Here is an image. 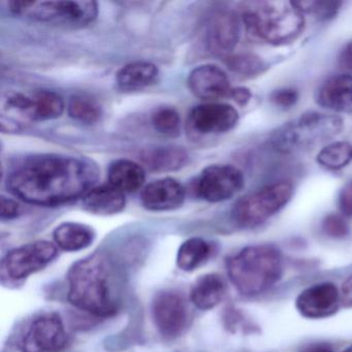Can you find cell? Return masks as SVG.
<instances>
[{"mask_svg": "<svg viewBox=\"0 0 352 352\" xmlns=\"http://www.w3.org/2000/svg\"><path fill=\"white\" fill-rule=\"evenodd\" d=\"M296 7L302 14H310L319 19L327 20L335 17L341 8V1H329V0H307V1H294Z\"/></svg>", "mask_w": 352, "mask_h": 352, "instance_id": "cell-30", "label": "cell"}, {"mask_svg": "<svg viewBox=\"0 0 352 352\" xmlns=\"http://www.w3.org/2000/svg\"><path fill=\"white\" fill-rule=\"evenodd\" d=\"M10 11L34 21L65 28H84L98 17V6L90 0L65 1H28L17 0L8 3Z\"/></svg>", "mask_w": 352, "mask_h": 352, "instance_id": "cell-6", "label": "cell"}, {"mask_svg": "<svg viewBox=\"0 0 352 352\" xmlns=\"http://www.w3.org/2000/svg\"><path fill=\"white\" fill-rule=\"evenodd\" d=\"M300 98V94L294 88H281L275 90L270 96V100L281 109H290L296 106Z\"/></svg>", "mask_w": 352, "mask_h": 352, "instance_id": "cell-32", "label": "cell"}, {"mask_svg": "<svg viewBox=\"0 0 352 352\" xmlns=\"http://www.w3.org/2000/svg\"><path fill=\"white\" fill-rule=\"evenodd\" d=\"M9 110L32 121L58 118L65 111V102L56 92L41 90L34 94H12L6 100Z\"/></svg>", "mask_w": 352, "mask_h": 352, "instance_id": "cell-13", "label": "cell"}, {"mask_svg": "<svg viewBox=\"0 0 352 352\" xmlns=\"http://www.w3.org/2000/svg\"><path fill=\"white\" fill-rule=\"evenodd\" d=\"M239 121L234 107L223 102L199 104L190 111L187 126L197 135H218L232 131Z\"/></svg>", "mask_w": 352, "mask_h": 352, "instance_id": "cell-12", "label": "cell"}, {"mask_svg": "<svg viewBox=\"0 0 352 352\" xmlns=\"http://www.w3.org/2000/svg\"><path fill=\"white\" fill-rule=\"evenodd\" d=\"M244 185V175L236 166L213 164L201 173L195 191L204 201L220 203L232 199Z\"/></svg>", "mask_w": 352, "mask_h": 352, "instance_id": "cell-9", "label": "cell"}, {"mask_svg": "<svg viewBox=\"0 0 352 352\" xmlns=\"http://www.w3.org/2000/svg\"><path fill=\"white\" fill-rule=\"evenodd\" d=\"M228 274L236 289L243 296L263 294L281 279V252L272 245L246 247L228 259Z\"/></svg>", "mask_w": 352, "mask_h": 352, "instance_id": "cell-4", "label": "cell"}, {"mask_svg": "<svg viewBox=\"0 0 352 352\" xmlns=\"http://www.w3.org/2000/svg\"><path fill=\"white\" fill-rule=\"evenodd\" d=\"M110 184L122 192H135L143 187L146 174L143 166L129 160L113 162L108 173Z\"/></svg>", "mask_w": 352, "mask_h": 352, "instance_id": "cell-23", "label": "cell"}, {"mask_svg": "<svg viewBox=\"0 0 352 352\" xmlns=\"http://www.w3.org/2000/svg\"><path fill=\"white\" fill-rule=\"evenodd\" d=\"M338 206L342 214L352 217V180L346 183L340 190Z\"/></svg>", "mask_w": 352, "mask_h": 352, "instance_id": "cell-33", "label": "cell"}, {"mask_svg": "<svg viewBox=\"0 0 352 352\" xmlns=\"http://www.w3.org/2000/svg\"><path fill=\"white\" fill-rule=\"evenodd\" d=\"M142 160L153 172H174L188 162V154L177 146H164L148 149L142 154Z\"/></svg>", "mask_w": 352, "mask_h": 352, "instance_id": "cell-22", "label": "cell"}, {"mask_svg": "<svg viewBox=\"0 0 352 352\" xmlns=\"http://www.w3.org/2000/svg\"><path fill=\"white\" fill-rule=\"evenodd\" d=\"M340 302L337 287L333 283L323 282L302 290L296 298V308L306 318H327L337 312Z\"/></svg>", "mask_w": 352, "mask_h": 352, "instance_id": "cell-14", "label": "cell"}, {"mask_svg": "<svg viewBox=\"0 0 352 352\" xmlns=\"http://www.w3.org/2000/svg\"><path fill=\"white\" fill-rule=\"evenodd\" d=\"M67 112L78 122L88 125L96 124L102 115L100 104L91 96L86 94L72 96L67 106Z\"/></svg>", "mask_w": 352, "mask_h": 352, "instance_id": "cell-27", "label": "cell"}, {"mask_svg": "<svg viewBox=\"0 0 352 352\" xmlns=\"http://www.w3.org/2000/svg\"><path fill=\"white\" fill-rule=\"evenodd\" d=\"M316 102L335 112L352 111V76L341 74L325 80L317 91Z\"/></svg>", "mask_w": 352, "mask_h": 352, "instance_id": "cell-18", "label": "cell"}, {"mask_svg": "<svg viewBox=\"0 0 352 352\" xmlns=\"http://www.w3.org/2000/svg\"><path fill=\"white\" fill-rule=\"evenodd\" d=\"M290 183L276 182L241 197L232 210L234 221L242 228H255L281 211L292 199Z\"/></svg>", "mask_w": 352, "mask_h": 352, "instance_id": "cell-7", "label": "cell"}, {"mask_svg": "<svg viewBox=\"0 0 352 352\" xmlns=\"http://www.w3.org/2000/svg\"><path fill=\"white\" fill-rule=\"evenodd\" d=\"M124 192L113 185L94 187L83 197V207L89 213L108 216L120 213L125 208Z\"/></svg>", "mask_w": 352, "mask_h": 352, "instance_id": "cell-19", "label": "cell"}, {"mask_svg": "<svg viewBox=\"0 0 352 352\" xmlns=\"http://www.w3.org/2000/svg\"><path fill=\"white\" fill-rule=\"evenodd\" d=\"M67 282V298L76 308L98 317L116 313L118 298L114 271L104 255H90L74 263Z\"/></svg>", "mask_w": 352, "mask_h": 352, "instance_id": "cell-2", "label": "cell"}, {"mask_svg": "<svg viewBox=\"0 0 352 352\" xmlns=\"http://www.w3.org/2000/svg\"><path fill=\"white\" fill-rule=\"evenodd\" d=\"M211 254V246L201 238L185 241L177 253V265L184 272H193L207 261Z\"/></svg>", "mask_w": 352, "mask_h": 352, "instance_id": "cell-25", "label": "cell"}, {"mask_svg": "<svg viewBox=\"0 0 352 352\" xmlns=\"http://www.w3.org/2000/svg\"><path fill=\"white\" fill-rule=\"evenodd\" d=\"M340 300L345 308H352V276L348 277L342 284Z\"/></svg>", "mask_w": 352, "mask_h": 352, "instance_id": "cell-37", "label": "cell"}, {"mask_svg": "<svg viewBox=\"0 0 352 352\" xmlns=\"http://www.w3.org/2000/svg\"><path fill=\"white\" fill-rule=\"evenodd\" d=\"M152 125L156 131L166 137H177L181 131L180 115L175 109L162 107L152 114Z\"/></svg>", "mask_w": 352, "mask_h": 352, "instance_id": "cell-28", "label": "cell"}, {"mask_svg": "<svg viewBox=\"0 0 352 352\" xmlns=\"http://www.w3.org/2000/svg\"><path fill=\"white\" fill-rule=\"evenodd\" d=\"M100 178L92 160L58 154L32 156L10 173L7 186L15 197L32 205H63L84 197Z\"/></svg>", "mask_w": 352, "mask_h": 352, "instance_id": "cell-1", "label": "cell"}, {"mask_svg": "<svg viewBox=\"0 0 352 352\" xmlns=\"http://www.w3.org/2000/svg\"><path fill=\"white\" fill-rule=\"evenodd\" d=\"M343 126L341 117L307 112L275 129L270 135L269 143L275 151L282 154L306 151L333 140Z\"/></svg>", "mask_w": 352, "mask_h": 352, "instance_id": "cell-5", "label": "cell"}, {"mask_svg": "<svg viewBox=\"0 0 352 352\" xmlns=\"http://www.w3.org/2000/svg\"><path fill=\"white\" fill-rule=\"evenodd\" d=\"M304 352H333V350L329 349L327 347H322V346H317V347L310 348V349L305 350Z\"/></svg>", "mask_w": 352, "mask_h": 352, "instance_id": "cell-38", "label": "cell"}, {"mask_svg": "<svg viewBox=\"0 0 352 352\" xmlns=\"http://www.w3.org/2000/svg\"><path fill=\"white\" fill-rule=\"evenodd\" d=\"M226 284L218 274H206L193 284L191 302L199 310H211L220 304L226 296Z\"/></svg>", "mask_w": 352, "mask_h": 352, "instance_id": "cell-20", "label": "cell"}, {"mask_svg": "<svg viewBox=\"0 0 352 352\" xmlns=\"http://www.w3.org/2000/svg\"><path fill=\"white\" fill-rule=\"evenodd\" d=\"M322 230L333 239H343L349 234V226L342 216L329 214L322 221Z\"/></svg>", "mask_w": 352, "mask_h": 352, "instance_id": "cell-31", "label": "cell"}, {"mask_svg": "<svg viewBox=\"0 0 352 352\" xmlns=\"http://www.w3.org/2000/svg\"><path fill=\"white\" fill-rule=\"evenodd\" d=\"M242 21L247 34L273 46L294 42L304 32V14L294 1L261 0L245 3Z\"/></svg>", "mask_w": 352, "mask_h": 352, "instance_id": "cell-3", "label": "cell"}, {"mask_svg": "<svg viewBox=\"0 0 352 352\" xmlns=\"http://www.w3.org/2000/svg\"><path fill=\"white\" fill-rule=\"evenodd\" d=\"M338 65L344 71L352 72V41L342 48L338 57Z\"/></svg>", "mask_w": 352, "mask_h": 352, "instance_id": "cell-36", "label": "cell"}, {"mask_svg": "<svg viewBox=\"0 0 352 352\" xmlns=\"http://www.w3.org/2000/svg\"><path fill=\"white\" fill-rule=\"evenodd\" d=\"M188 86L197 98L206 100L226 98L232 90L226 72L214 65H204L193 69L189 74Z\"/></svg>", "mask_w": 352, "mask_h": 352, "instance_id": "cell-16", "label": "cell"}, {"mask_svg": "<svg viewBox=\"0 0 352 352\" xmlns=\"http://www.w3.org/2000/svg\"><path fill=\"white\" fill-rule=\"evenodd\" d=\"M152 317L158 331L166 338L178 337L189 322V309L186 300L175 292H162L152 302Z\"/></svg>", "mask_w": 352, "mask_h": 352, "instance_id": "cell-10", "label": "cell"}, {"mask_svg": "<svg viewBox=\"0 0 352 352\" xmlns=\"http://www.w3.org/2000/svg\"><path fill=\"white\" fill-rule=\"evenodd\" d=\"M185 195L186 193L181 183L173 178H164L144 187L141 201L149 211H172L183 205Z\"/></svg>", "mask_w": 352, "mask_h": 352, "instance_id": "cell-17", "label": "cell"}, {"mask_svg": "<svg viewBox=\"0 0 352 352\" xmlns=\"http://www.w3.org/2000/svg\"><path fill=\"white\" fill-rule=\"evenodd\" d=\"M316 160L325 170H342L352 162V144L346 141L327 144L317 154Z\"/></svg>", "mask_w": 352, "mask_h": 352, "instance_id": "cell-26", "label": "cell"}, {"mask_svg": "<svg viewBox=\"0 0 352 352\" xmlns=\"http://www.w3.org/2000/svg\"><path fill=\"white\" fill-rule=\"evenodd\" d=\"M226 65L230 71L245 78H252L265 72V63L254 54H238L228 57Z\"/></svg>", "mask_w": 352, "mask_h": 352, "instance_id": "cell-29", "label": "cell"}, {"mask_svg": "<svg viewBox=\"0 0 352 352\" xmlns=\"http://www.w3.org/2000/svg\"><path fill=\"white\" fill-rule=\"evenodd\" d=\"M241 24L238 16L230 11L214 14L208 22L206 43L215 54H228L234 50L240 38Z\"/></svg>", "mask_w": 352, "mask_h": 352, "instance_id": "cell-15", "label": "cell"}, {"mask_svg": "<svg viewBox=\"0 0 352 352\" xmlns=\"http://www.w3.org/2000/svg\"><path fill=\"white\" fill-rule=\"evenodd\" d=\"M228 98H232L238 106L246 107L247 104L250 102L252 94H251L250 90L246 87H236L232 88Z\"/></svg>", "mask_w": 352, "mask_h": 352, "instance_id": "cell-35", "label": "cell"}, {"mask_svg": "<svg viewBox=\"0 0 352 352\" xmlns=\"http://www.w3.org/2000/svg\"><path fill=\"white\" fill-rule=\"evenodd\" d=\"M160 72L153 63L135 61L124 65L117 73V86L123 91H139L157 81Z\"/></svg>", "mask_w": 352, "mask_h": 352, "instance_id": "cell-21", "label": "cell"}, {"mask_svg": "<svg viewBox=\"0 0 352 352\" xmlns=\"http://www.w3.org/2000/svg\"><path fill=\"white\" fill-rule=\"evenodd\" d=\"M67 344L63 319L56 313H47L30 324L22 340L21 348L23 352H57Z\"/></svg>", "mask_w": 352, "mask_h": 352, "instance_id": "cell-11", "label": "cell"}, {"mask_svg": "<svg viewBox=\"0 0 352 352\" xmlns=\"http://www.w3.org/2000/svg\"><path fill=\"white\" fill-rule=\"evenodd\" d=\"M53 238L61 250L76 252L89 247L96 239V232L86 224L65 222L55 228Z\"/></svg>", "mask_w": 352, "mask_h": 352, "instance_id": "cell-24", "label": "cell"}, {"mask_svg": "<svg viewBox=\"0 0 352 352\" xmlns=\"http://www.w3.org/2000/svg\"><path fill=\"white\" fill-rule=\"evenodd\" d=\"M57 247L49 241H36L12 249L0 265L1 279L18 282L47 267L57 256Z\"/></svg>", "mask_w": 352, "mask_h": 352, "instance_id": "cell-8", "label": "cell"}, {"mask_svg": "<svg viewBox=\"0 0 352 352\" xmlns=\"http://www.w3.org/2000/svg\"><path fill=\"white\" fill-rule=\"evenodd\" d=\"M344 352H352V346L351 347L347 348Z\"/></svg>", "mask_w": 352, "mask_h": 352, "instance_id": "cell-39", "label": "cell"}, {"mask_svg": "<svg viewBox=\"0 0 352 352\" xmlns=\"http://www.w3.org/2000/svg\"><path fill=\"white\" fill-rule=\"evenodd\" d=\"M20 212H21V208L17 201L5 197H1V211H0L1 219H14L20 215Z\"/></svg>", "mask_w": 352, "mask_h": 352, "instance_id": "cell-34", "label": "cell"}]
</instances>
